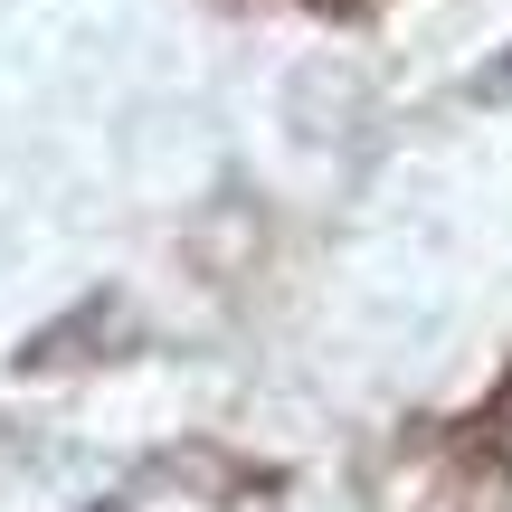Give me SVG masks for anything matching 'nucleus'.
Segmentation results:
<instances>
[{"label": "nucleus", "instance_id": "f257e3e1", "mask_svg": "<svg viewBox=\"0 0 512 512\" xmlns=\"http://www.w3.org/2000/svg\"><path fill=\"white\" fill-rule=\"evenodd\" d=\"M494 95H512V57H503V67H494Z\"/></svg>", "mask_w": 512, "mask_h": 512}]
</instances>
